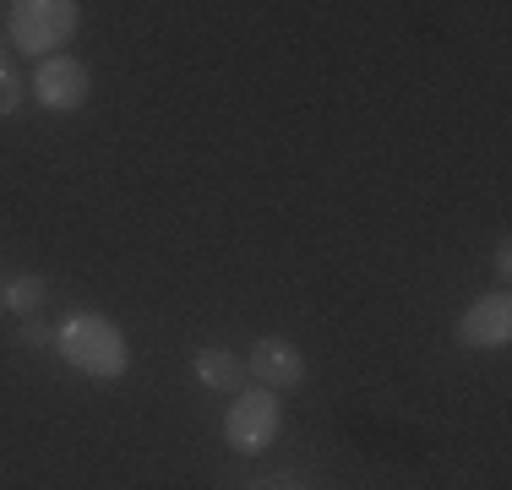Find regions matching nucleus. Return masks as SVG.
<instances>
[{
	"mask_svg": "<svg viewBox=\"0 0 512 490\" xmlns=\"http://www.w3.org/2000/svg\"><path fill=\"white\" fill-rule=\"evenodd\" d=\"M246 365L262 376L267 392H289V387L306 382V354H300V343H289V338H256Z\"/></svg>",
	"mask_w": 512,
	"mask_h": 490,
	"instance_id": "423d86ee",
	"label": "nucleus"
},
{
	"mask_svg": "<svg viewBox=\"0 0 512 490\" xmlns=\"http://www.w3.org/2000/svg\"><path fill=\"white\" fill-rule=\"evenodd\" d=\"M224 441L235 452H262L278 441V398L267 387L256 392H235V403H229L224 414Z\"/></svg>",
	"mask_w": 512,
	"mask_h": 490,
	"instance_id": "7ed1b4c3",
	"label": "nucleus"
},
{
	"mask_svg": "<svg viewBox=\"0 0 512 490\" xmlns=\"http://www.w3.org/2000/svg\"><path fill=\"white\" fill-rule=\"evenodd\" d=\"M496 273H502V278L512 273V251H507V245H496Z\"/></svg>",
	"mask_w": 512,
	"mask_h": 490,
	"instance_id": "f8f14e48",
	"label": "nucleus"
},
{
	"mask_svg": "<svg viewBox=\"0 0 512 490\" xmlns=\"http://www.w3.org/2000/svg\"><path fill=\"white\" fill-rule=\"evenodd\" d=\"M17 104H22V77H17V66L0 60V115H17Z\"/></svg>",
	"mask_w": 512,
	"mask_h": 490,
	"instance_id": "1a4fd4ad",
	"label": "nucleus"
},
{
	"mask_svg": "<svg viewBox=\"0 0 512 490\" xmlns=\"http://www.w3.org/2000/svg\"><path fill=\"white\" fill-rule=\"evenodd\" d=\"M55 343H60V360H66L71 371H82V376L115 382V376L131 371V343H126V333H120L109 316H99V311H71L66 322H60Z\"/></svg>",
	"mask_w": 512,
	"mask_h": 490,
	"instance_id": "f257e3e1",
	"label": "nucleus"
},
{
	"mask_svg": "<svg viewBox=\"0 0 512 490\" xmlns=\"http://www.w3.org/2000/svg\"><path fill=\"white\" fill-rule=\"evenodd\" d=\"M251 490H306V485L289 480V474H278V480H262V485H251Z\"/></svg>",
	"mask_w": 512,
	"mask_h": 490,
	"instance_id": "9b49d317",
	"label": "nucleus"
},
{
	"mask_svg": "<svg viewBox=\"0 0 512 490\" xmlns=\"http://www.w3.org/2000/svg\"><path fill=\"white\" fill-rule=\"evenodd\" d=\"M77 0H17V6L6 11V28H11V44L22 49V55H39L50 60L55 49L71 44V33H77Z\"/></svg>",
	"mask_w": 512,
	"mask_h": 490,
	"instance_id": "f03ea898",
	"label": "nucleus"
},
{
	"mask_svg": "<svg viewBox=\"0 0 512 490\" xmlns=\"http://www.w3.org/2000/svg\"><path fill=\"white\" fill-rule=\"evenodd\" d=\"M197 382L213 387V392H240V382H246V365L235 360L229 349H218V343H207V349H197Z\"/></svg>",
	"mask_w": 512,
	"mask_h": 490,
	"instance_id": "0eeeda50",
	"label": "nucleus"
},
{
	"mask_svg": "<svg viewBox=\"0 0 512 490\" xmlns=\"http://www.w3.org/2000/svg\"><path fill=\"white\" fill-rule=\"evenodd\" d=\"M458 343L463 349H480V354L507 349L512 343V300H507V289H491V294H480V300L463 305Z\"/></svg>",
	"mask_w": 512,
	"mask_h": 490,
	"instance_id": "20e7f679",
	"label": "nucleus"
},
{
	"mask_svg": "<svg viewBox=\"0 0 512 490\" xmlns=\"http://www.w3.org/2000/svg\"><path fill=\"white\" fill-rule=\"evenodd\" d=\"M93 93V77L82 60L71 55H50L39 60V77H33V98H39L44 109H55V115H71V109H82Z\"/></svg>",
	"mask_w": 512,
	"mask_h": 490,
	"instance_id": "39448f33",
	"label": "nucleus"
},
{
	"mask_svg": "<svg viewBox=\"0 0 512 490\" xmlns=\"http://www.w3.org/2000/svg\"><path fill=\"white\" fill-rule=\"evenodd\" d=\"M22 343H33V349H44V343H50V327H39V322H22Z\"/></svg>",
	"mask_w": 512,
	"mask_h": 490,
	"instance_id": "9d476101",
	"label": "nucleus"
},
{
	"mask_svg": "<svg viewBox=\"0 0 512 490\" xmlns=\"http://www.w3.org/2000/svg\"><path fill=\"white\" fill-rule=\"evenodd\" d=\"M44 300H50L44 278H11V284H6V311H11V316H33V311H44Z\"/></svg>",
	"mask_w": 512,
	"mask_h": 490,
	"instance_id": "6e6552de",
	"label": "nucleus"
}]
</instances>
